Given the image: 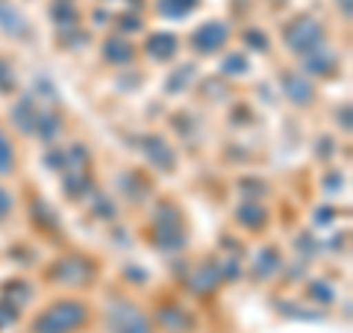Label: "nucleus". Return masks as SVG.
Segmentation results:
<instances>
[{
	"mask_svg": "<svg viewBox=\"0 0 353 333\" xmlns=\"http://www.w3.org/2000/svg\"><path fill=\"white\" fill-rule=\"evenodd\" d=\"M176 48H180V41H176V36H171V32H157V36H150V41H148V53L153 59H171Z\"/></svg>",
	"mask_w": 353,
	"mask_h": 333,
	"instance_id": "7",
	"label": "nucleus"
},
{
	"mask_svg": "<svg viewBox=\"0 0 353 333\" xmlns=\"http://www.w3.org/2000/svg\"><path fill=\"white\" fill-rule=\"evenodd\" d=\"M248 68H250V62H248L245 57H241V53H230V57H227L224 62H221V71H224V74H233V77L245 74Z\"/></svg>",
	"mask_w": 353,
	"mask_h": 333,
	"instance_id": "16",
	"label": "nucleus"
},
{
	"mask_svg": "<svg viewBox=\"0 0 353 333\" xmlns=\"http://www.w3.org/2000/svg\"><path fill=\"white\" fill-rule=\"evenodd\" d=\"M333 65H336V57L324 48V44L312 50V57H306V68L312 74H330V71H333Z\"/></svg>",
	"mask_w": 353,
	"mask_h": 333,
	"instance_id": "10",
	"label": "nucleus"
},
{
	"mask_svg": "<svg viewBox=\"0 0 353 333\" xmlns=\"http://www.w3.org/2000/svg\"><path fill=\"white\" fill-rule=\"evenodd\" d=\"M245 41H253V44H256V50H268V41H265V36H262V32H256V30H250L245 36Z\"/></svg>",
	"mask_w": 353,
	"mask_h": 333,
	"instance_id": "20",
	"label": "nucleus"
},
{
	"mask_svg": "<svg viewBox=\"0 0 353 333\" xmlns=\"http://www.w3.org/2000/svg\"><path fill=\"white\" fill-rule=\"evenodd\" d=\"M321 39H324V27L309 18L294 21V24L285 30V44H289L294 53H312L315 48H321Z\"/></svg>",
	"mask_w": 353,
	"mask_h": 333,
	"instance_id": "3",
	"label": "nucleus"
},
{
	"mask_svg": "<svg viewBox=\"0 0 353 333\" xmlns=\"http://www.w3.org/2000/svg\"><path fill=\"white\" fill-rule=\"evenodd\" d=\"M103 57H106L109 62H130V59H132V48H130L127 41L112 39V41L103 44Z\"/></svg>",
	"mask_w": 353,
	"mask_h": 333,
	"instance_id": "12",
	"label": "nucleus"
},
{
	"mask_svg": "<svg viewBox=\"0 0 353 333\" xmlns=\"http://www.w3.org/2000/svg\"><path fill=\"white\" fill-rule=\"evenodd\" d=\"M9 209H12V198H9L3 189H0V221H3L9 216Z\"/></svg>",
	"mask_w": 353,
	"mask_h": 333,
	"instance_id": "21",
	"label": "nucleus"
},
{
	"mask_svg": "<svg viewBox=\"0 0 353 333\" xmlns=\"http://www.w3.org/2000/svg\"><path fill=\"white\" fill-rule=\"evenodd\" d=\"M239 221H241V225H248V227H262L265 221H268V213H265L262 207L248 204V207L239 209Z\"/></svg>",
	"mask_w": 353,
	"mask_h": 333,
	"instance_id": "13",
	"label": "nucleus"
},
{
	"mask_svg": "<svg viewBox=\"0 0 353 333\" xmlns=\"http://www.w3.org/2000/svg\"><path fill=\"white\" fill-rule=\"evenodd\" d=\"M85 318H88L85 304L59 301V304H50L32 321V333H74L80 325H85Z\"/></svg>",
	"mask_w": 353,
	"mask_h": 333,
	"instance_id": "1",
	"label": "nucleus"
},
{
	"mask_svg": "<svg viewBox=\"0 0 353 333\" xmlns=\"http://www.w3.org/2000/svg\"><path fill=\"white\" fill-rule=\"evenodd\" d=\"M283 86H285V95H289L294 104L306 106L309 101H312V86H309L301 74H285L283 77Z\"/></svg>",
	"mask_w": 353,
	"mask_h": 333,
	"instance_id": "8",
	"label": "nucleus"
},
{
	"mask_svg": "<svg viewBox=\"0 0 353 333\" xmlns=\"http://www.w3.org/2000/svg\"><path fill=\"white\" fill-rule=\"evenodd\" d=\"M194 0H159V12L168 18H183L185 12H192Z\"/></svg>",
	"mask_w": 353,
	"mask_h": 333,
	"instance_id": "14",
	"label": "nucleus"
},
{
	"mask_svg": "<svg viewBox=\"0 0 353 333\" xmlns=\"http://www.w3.org/2000/svg\"><path fill=\"white\" fill-rule=\"evenodd\" d=\"M12 118H15V124L24 130V133H36V124H39V109L36 104H32V97H21V101L15 104L12 109Z\"/></svg>",
	"mask_w": 353,
	"mask_h": 333,
	"instance_id": "6",
	"label": "nucleus"
},
{
	"mask_svg": "<svg viewBox=\"0 0 353 333\" xmlns=\"http://www.w3.org/2000/svg\"><path fill=\"white\" fill-rule=\"evenodd\" d=\"M148 157L153 160V165H159V169H165V171L174 165V151L168 148V142H162V139H150Z\"/></svg>",
	"mask_w": 353,
	"mask_h": 333,
	"instance_id": "11",
	"label": "nucleus"
},
{
	"mask_svg": "<svg viewBox=\"0 0 353 333\" xmlns=\"http://www.w3.org/2000/svg\"><path fill=\"white\" fill-rule=\"evenodd\" d=\"M109 333H150V321L136 304L121 301L106 310Z\"/></svg>",
	"mask_w": 353,
	"mask_h": 333,
	"instance_id": "2",
	"label": "nucleus"
},
{
	"mask_svg": "<svg viewBox=\"0 0 353 333\" xmlns=\"http://www.w3.org/2000/svg\"><path fill=\"white\" fill-rule=\"evenodd\" d=\"M277 3H283V0H277Z\"/></svg>",
	"mask_w": 353,
	"mask_h": 333,
	"instance_id": "22",
	"label": "nucleus"
},
{
	"mask_svg": "<svg viewBox=\"0 0 353 333\" xmlns=\"http://www.w3.org/2000/svg\"><path fill=\"white\" fill-rule=\"evenodd\" d=\"M15 318H18L15 304H0V327L9 325V321H15Z\"/></svg>",
	"mask_w": 353,
	"mask_h": 333,
	"instance_id": "18",
	"label": "nucleus"
},
{
	"mask_svg": "<svg viewBox=\"0 0 353 333\" xmlns=\"http://www.w3.org/2000/svg\"><path fill=\"white\" fill-rule=\"evenodd\" d=\"M36 130L41 133L44 139H53V133L59 130V118L57 115H44V118H39V124H36Z\"/></svg>",
	"mask_w": 353,
	"mask_h": 333,
	"instance_id": "17",
	"label": "nucleus"
},
{
	"mask_svg": "<svg viewBox=\"0 0 353 333\" xmlns=\"http://www.w3.org/2000/svg\"><path fill=\"white\" fill-rule=\"evenodd\" d=\"M15 169V151H12V142L6 139V133L0 130V174H9Z\"/></svg>",
	"mask_w": 353,
	"mask_h": 333,
	"instance_id": "15",
	"label": "nucleus"
},
{
	"mask_svg": "<svg viewBox=\"0 0 353 333\" xmlns=\"http://www.w3.org/2000/svg\"><path fill=\"white\" fill-rule=\"evenodd\" d=\"M53 277H59V283L65 286H85L94 277V265L83 257H68L53 269Z\"/></svg>",
	"mask_w": 353,
	"mask_h": 333,
	"instance_id": "4",
	"label": "nucleus"
},
{
	"mask_svg": "<svg viewBox=\"0 0 353 333\" xmlns=\"http://www.w3.org/2000/svg\"><path fill=\"white\" fill-rule=\"evenodd\" d=\"M218 283H221V269H218V265H203V269L192 277V289L201 292V295L212 292Z\"/></svg>",
	"mask_w": 353,
	"mask_h": 333,
	"instance_id": "9",
	"label": "nucleus"
},
{
	"mask_svg": "<svg viewBox=\"0 0 353 333\" xmlns=\"http://www.w3.org/2000/svg\"><path fill=\"white\" fill-rule=\"evenodd\" d=\"M227 36H230L227 24H221V21H209V24H203L201 30L194 32V44H197V50H203V53H215V50H221L227 44Z\"/></svg>",
	"mask_w": 353,
	"mask_h": 333,
	"instance_id": "5",
	"label": "nucleus"
},
{
	"mask_svg": "<svg viewBox=\"0 0 353 333\" xmlns=\"http://www.w3.org/2000/svg\"><path fill=\"white\" fill-rule=\"evenodd\" d=\"M318 286H312V295L321 298V301H333V289L330 286H324V280H315Z\"/></svg>",
	"mask_w": 353,
	"mask_h": 333,
	"instance_id": "19",
	"label": "nucleus"
}]
</instances>
